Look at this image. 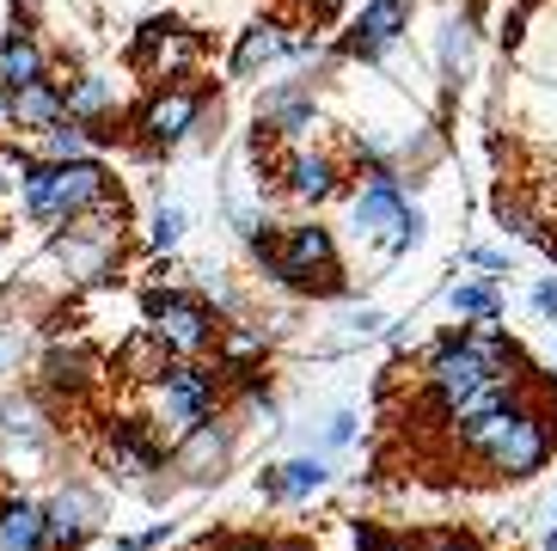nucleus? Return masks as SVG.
<instances>
[{
	"mask_svg": "<svg viewBox=\"0 0 557 551\" xmlns=\"http://www.w3.org/2000/svg\"><path fill=\"white\" fill-rule=\"evenodd\" d=\"M165 539H172V521H160V527H148V534H123L116 546L123 551H153V546H165Z\"/></svg>",
	"mask_w": 557,
	"mask_h": 551,
	"instance_id": "nucleus-31",
	"label": "nucleus"
},
{
	"mask_svg": "<svg viewBox=\"0 0 557 551\" xmlns=\"http://www.w3.org/2000/svg\"><path fill=\"white\" fill-rule=\"evenodd\" d=\"M44 527H50V546L55 551H74V546H86V539L104 527V503L86 485H67V490H55V497H50Z\"/></svg>",
	"mask_w": 557,
	"mask_h": 551,
	"instance_id": "nucleus-10",
	"label": "nucleus"
},
{
	"mask_svg": "<svg viewBox=\"0 0 557 551\" xmlns=\"http://www.w3.org/2000/svg\"><path fill=\"white\" fill-rule=\"evenodd\" d=\"M356 551H386V539H380L368 521H356Z\"/></svg>",
	"mask_w": 557,
	"mask_h": 551,
	"instance_id": "nucleus-34",
	"label": "nucleus"
},
{
	"mask_svg": "<svg viewBox=\"0 0 557 551\" xmlns=\"http://www.w3.org/2000/svg\"><path fill=\"white\" fill-rule=\"evenodd\" d=\"M239 551H300V546H258V539H246Z\"/></svg>",
	"mask_w": 557,
	"mask_h": 551,
	"instance_id": "nucleus-37",
	"label": "nucleus"
},
{
	"mask_svg": "<svg viewBox=\"0 0 557 551\" xmlns=\"http://www.w3.org/2000/svg\"><path fill=\"white\" fill-rule=\"evenodd\" d=\"M104 466H111L116 478H148V472L165 466V454L141 423H111V436H104Z\"/></svg>",
	"mask_w": 557,
	"mask_h": 551,
	"instance_id": "nucleus-14",
	"label": "nucleus"
},
{
	"mask_svg": "<svg viewBox=\"0 0 557 551\" xmlns=\"http://www.w3.org/2000/svg\"><path fill=\"white\" fill-rule=\"evenodd\" d=\"M227 454H233V436L221 423H197V429H184L178 448H172V472H184L190 485H214L221 472H227Z\"/></svg>",
	"mask_w": 557,
	"mask_h": 551,
	"instance_id": "nucleus-12",
	"label": "nucleus"
},
{
	"mask_svg": "<svg viewBox=\"0 0 557 551\" xmlns=\"http://www.w3.org/2000/svg\"><path fill=\"white\" fill-rule=\"evenodd\" d=\"M356 228L361 233H393V252H405V245H417V233H423V215L405 203L393 172H380V179L356 196Z\"/></svg>",
	"mask_w": 557,
	"mask_h": 551,
	"instance_id": "nucleus-7",
	"label": "nucleus"
},
{
	"mask_svg": "<svg viewBox=\"0 0 557 551\" xmlns=\"http://www.w3.org/2000/svg\"><path fill=\"white\" fill-rule=\"evenodd\" d=\"M288 56V37L276 32V25H251L246 37H239V49H233V81H258L270 62H282Z\"/></svg>",
	"mask_w": 557,
	"mask_h": 551,
	"instance_id": "nucleus-20",
	"label": "nucleus"
},
{
	"mask_svg": "<svg viewBox=\"0 0 557 551\" xmlns=\"http://www.w3.org/2000/svg\"><path fill=\"white\" fill-rule=\"evenodd\" d=\"M325 478H331V466L319 454H295V460H282L276 472H263V497H270V503H300V497H312Z\"/></svg>",
	"mask_w": 557,
	"mask_h": 551,
	"instance_id": "nucleus-17",
	"label": "nucleus"
},
{
	"mask_svg": "<svg viewBox=\"0 0 557 551\" xmlns=\"http://www.w3.org/2000/svg\"><path fill=\"white\" fill-rule=\"evenodd\" d=\"M337 7H344V0H312V13H337Z\"/></svg>",
	"mask_w": 557,
	"mask_h": 551,
	"instance_id": "nucleus-38",
	"label": "nucleus"
},
{
	"mask_svg": "<svg viewBox=\"0 0 557 551\" xmlns=\"http://www.w3.org/2000/svg\"><path fill=\"white\" fill-rule=\"evenodd\" d=\"M153 405H160V423L172 429V436H184V429H197V423H209L214 411H221V374L202 368V362H172V368L153 380Z\"/></svg>",
	"mask_w": 557,
	"mask_h": 551,
	"instance_id": "nucleus-4",
	"label": "nucleus"
},
{
	"mask_svg": "<svg viewBox=\"0 0 557 551\" xmlns=\"http://www.w3.org/2000/svg\"><path fill=\"white\" fill-rule=\"evenodd\" d=\"M454 313H466V319H496V313H503V294H496L491 282H459Z\"/></svg>",
	"mask_w": 557,
	"mask_h": 551,
	"instance_id": "nucleus-26",
	"label": "nucleus"
},
{
	"mask_svg": "<svg viewBox=\"0 0 557 551\" xmlns=\"http://www.w3.org/2000/svg\"><path fill=\"white\" fill-rule=\"evenodd\" d=\"M258 245V264L276 282L288 289H319V294H337V240L331 228H288L282 240H251Z\"/></svg>",
	"mask_w": 557,
	"mask_h": 551,
	"instance_id": "nucleus-3",
	"label": "nucleus"
},
{
	"mask_svg": "<svg viewBox=\"0 0 557 551\" xmlns=\"http://www.w3.org/2000/svg\"><path fill=\"white\" fill-rule=\"evenodd\" d=\"M454 436L466 454H478L491 472H503V478H527V472H540L552 460V429H545L540 411H527V405L484 411V417L459 423Z\"/></svg>",
	"mask_w": 557,
	"mask_h": 551,
	"instance_id": "nucleus-1",
	"label": "nucleus"
},
{
	"mask_svg": "<svg viewBox=\"0 0 557 551\" xmlns=\"http://www.w3.org/2000/svg\"><path fill=\"white\" fill-rule=\"evenodd\" d=\"M472 264H478V270H508L503 252H472Z\"/></svg>",
	"mask_w": 557,
	"mask_h": 551,
	"instance_id": "nucleus-35",
	"label": "nucleus"
},
{
	"mask_svg": "<svg viewBox=\"0 0 557 551\" xmlns=\"http://www.w3.org/2000/svg\"><path fill=\"white\" fill-rule=\"evenodd\" d=\"M190 56H197V37L184 32V25H172V19H148V25L135 32V44H129V62L141 68V74H153V81L184 74Z\"/></svg>",
	"mask_w": 557,
	"mask_h": 551,
	"instance_id": "nucleus-8",
	"label": "nucleus"
},
{
	"mask_svg": "<svg viewBox=\"0 0 557 551\" xmlns=\"http://www.w3.org/2000/svg\"><path fill=\"white\" fill-rule=\"evenodd\" d=\"M331 191H337V166H331L325 154H295V160H288V196L325 203Z\"/></svg>",
	"mask_w": 557,
	"mask_h": 551,
	"instance_id": "nucleus-22",
	"label": "nucleus"
},
{
	"mask_svg": "<svg viewBox=\"0 0 557 551\" xmlns=\"http://www.w3.org/2000/svg\"><path fill=\"white\" fill-rule=\"evenodd\" d=\"M214 356L233 374H251V362L263 356V331H214Z\"/></svg>",
	"mask_w": 557,
	"mask_h": 551,
	"instance_id": "nucleus-24",
	"label": "nucleus"
},
{
	"mask_svg": "<svg viewBox=\"0 0 557 551\" xmlns=\"http://www.w3.org/2000/svg\"><path fill=\"white\" fill-rule=\"evenodd\" d=\"M429 551H472V546H466V539H435Z\"/></svg>",
	"mask_w": 557,
	"mask_h": 551,
	"instance_id": "nucleus-36",
	"label": "nucleus"
},
{
	"mask_svg": "<svg viewBox=\"0 0 557 551\" xmlns=\"http://www.w3.org/2000/svg\"><path fill=\"white\" fill-rule=\"evenodd\" d=\"M496 221H503L508 233H521V240H540V245H545V233L533 228V215H527L521 203H508V196H496Z\"/></svg>",
	"mask_w": 557,
	"mask_h": 551,
	"instance_id": "nucleus-29",
	"label": "nucleus"
},
{
	"mask_svg": "<svg viewBox=\"0 0 557 551\" xmlns=\"http://www.w3.org/2000/svg\"><path fill=\"white\" fill-rule=\"evenodd\" d=\"M386 551H410V546H386Z\"/></svg>",
	"mask_w": 557,
	"mask_h": 551,
	"instance_id": "nucleus-41",
	"label": "nucleus"
},
{
	"mask_svg": "<svg viewBox=\"0 0 557 551\" xmlns=\"http://www.w3.org/2000/svg\"><path fill=\"white\" fill-rule=\"evenodd\" d=\"M116 368L129 374V380H160V374L172 368V350H165L148 325H141V331H129V343L116 350Z\"/></svg>",
	"mask_w": 557,
	"mask_h": 551,
	"instance_id": "nucleus-21",
	"label": "nucleus"
},
{
	"mask_svg": "<svg viewBox=\"0 0 557 551\" xmlns=\"http://www.w3.org/2000/svg\"><path fill=\"white\" fill-rule=\"evenodd\" d=\"M44 387L50 392H67V399H81L92 380H99V356L92 350H81V343H55V350H44Z\"/></svg>",
	"mask_w": 557,
	"mask_h": 551,
	"instance_id": "nucleus-16",
	"label": "nucleus"
},
{
	"mask_svg": "<svg viewBox=\"0 0 557 551\" xmlns=\"http://www.w3.org/2000/svg\"><path fill=\"white\" fill-rule=\"evenodd\" d=\"M545 551H557V527H552V534H545Z\"/></svg>",
	"mask_w": 557,
	"mask_h": 551,
	"instance_id": "nucleus-39",
	"label": "nucleus"
},
{
	"mask_svg": "<svg viewBox=\"0 0 557 551\" xmlns=\"http://www.w3.org/2000/svg\"><path fill=\"white\" fill-rule=\"evenodd\" d=\"M25 343H32V325H0V374H13L25 362Z\"/></svg>",
	"mask_w": 557,
	"mask_h": 551,
	"instance_id": "nucleus-28",
	"label": "nucleus"
},
{
	"mask_svg": "<svg viewBox=\"0 0 557 551\" xmlns=\"http://www.w3.org/2000/svg\"><path fill=\"white\" fill-rule=\"evenodd\" d=\"M491 380H508V368H496L491 356H478L472 343H466V331L442 338V350L429 356V399L442 411H454L459 399H472V392L491 387Z\"/></svg>",
	"mask_w": 557,
	"mask_h": 551,
	"instance_id": "nucleus-6",
	"label": "nucleus"
},
{
	"mask_svg": "<svg viewBox=\"0 0 557 551\" xmlns=\"http://www.w3.org/2000/svg\"><path fill=\"white\" fill-rule=\"evenodd\" d=\"M533 313H545V319H557V276L533 289Z\"/></svg>",
	"mask_w": 557,
	"mask_h": 551,
	"instance_id": "nucleus-33",
	"label": "nucleus"
},
{
	"mask_svg": "<svg viewBox=\"0 0 557 551\" xmlns=\"http://www.w3.org/2000/svg\"><path fill=\"white\" fill-rule=\"evenodd\" d=\"M258 130H276V135H307L312 130V93L300 81H282L276 93H263V105H258Z\"/></svg>",
	"mask_w": 557,
	"mask_h": 551,
	"instance_id": "nucleus-15",
	"label": "nucleus"
},
{
	"mask_svg": "<svg viewBox=\"0 0 557 551\" xmlns=\"http://www.w3.org/2000/svg\"><path fill=\"white\" fill-rule=\"evenodd\" d=\"M148 331L172 350V362H197L221 325L197 294H148Z\"/></svg>",
	"mask_w": 557,
	"mask_h": 551,
	"instance_id": "nucleus-5",
	"label": "nucleus"
},
{
	"mask_svg": "<svg viewBox=\"0 0 557 551\" xmlns=\"http://www.w3.org/2000/svg\"><path fill=\"white\" fill-rule=\"evenodd\" d=\"M18 196L32 221L67 228L74 215L99 209L111 196V172L99 160H18Z\"/></svg>",
	"mask_w": 557,
	"mask_h": 551,
	"instance_id": "nucleus-2",
	"label": "nucleus"
},
{
	"mask_svg": "<svg viewBox=\"0 0 557 551\" xmlns=\"http://www.w3.org/2000/svg\"><path fill=\"white\" fill-rule=\"evenodd\" d=\"M0 203H7V179H0Z\"/></svg>",
	"mask_w": 557,
	"mask_h": 551,
	"instance_id": "nucleus-40",
	"label": "nucleus"
},
{
	"mask_svg": "<svg viewBox=\"0 0 557 551\" xmlns=\"http://www.w3.org/2000/svg\"><path fill=\"white\" fill-rule=\"evenodd\" d=\"M202 123V93L197 86H165V93L148 98V111H141V142L148 147H178L184 135Z\"/></svg>",
	"mask_w": 557,
	"mask_h": 551,
	"instance_id": "nucleus-9",
	"label": "nucleus"
},
{
	"mask_svg": "<svg viewBox=\"0 0 557 551\" xmlns=\"http://www.w3.org/2000/svg\"><path fill=\"white\" fill-rule=\"evenodd\" d=\"M0 81L7 86H25V81H44V49L32 44V37L18 32H7V44H0Z\"/></svg>",
	"mask_w": 557,
	"mask_h": 551,
	"instance_id": "nucleus-23",
	"label": "nucleus"
},
{
	"mask_svg": "<svg viewBox=\"0 0 557 551\" xmlns=\"http://www.w3.org/2000/svg\"><path fill=\"white\" fill-rule=\"evenodd\" d=\"M0 551H50V527H44V509L13 497L0 503Z\"/></svg>",
	"mask_w": 557,
	"mask_h": 551,
	"instance_id": "nucleus-19",
	"label": "nucleus"
},
{
	"mask_svg": "<svg viewBox=\"0 0 557 551\" xmlns=\"http://www.w3.org/2000/svg\"><path fill=\"white\" fill-rule=\"evenodd\" d=\"M184 240V209H153V245H178Z\"/></svg>",
	"mask_w": 557,
	"mask_h": 551,
	"instance_id": "nucleus-30",
	"label": "nucleus"
},
{
	"mask_svg": "<svg viewBox=\"0 0 557 551\" xmlns=\"http://www.w3.org/2000/svg\"><path fill=\"white\" fill-rule=\"evenodd\" d=\"M349 436H356V417H349V411H337V417H331V429H325V448H344Z\"/></svg>",
	"mask_w": 557,
	"mask_h": 551,
	"instance_id": "nucleus-32",
	"label": "nucleus"
},
{
	"mask_svg": "<svg viewBox=\"0 0 557 551\" xmlns=\"http://www.w3.org/2000/svg\"><path fill=\"white\" fill-rule=\"evenodd\" d=\"M442 68H447V74L472 68V25H466V19H454V25H447V37H442Z\"/></svg>",
	"mask_w": 557,
	"mask_h": 551,
	"instance_id": "nucleus-27",
	"label": "nucleus"
},
{
	"mask_svg": "<svg viewBox=\"0 0 557 551\" xmlns=\"http://www.w3.org/2000/svg\"><path fill=\"white\" fill-rule=\"evenodd\" d=\"M0 111H7L13 130L50 135L55 123H67V98L55 81H25V86H7V93H0Z\"/></svg>",
	"mask_w": 557,
	"mask_h": 551,
	"instance_id": "nucleus-11",
	"label": "nucleus"
},
{
	"mask_svg": "<svg viewBox=\"0 0 557 551\" xmlns=\"http://www.w3.org/2000/svg\"><path fill=\"white\" fill-rule=\"evenodd\" d=\"M0 436L13 441V454H25V460L44 454V411H37V399L0 392Z\"/></svg>",
	"mask_w": 557,
	"mask_h": 551,
	"instance_id": "nucleus-18",
	"label": "nucleus"
},
{
	"mask_svg": "<svg viewBox=\"0 0 557 551\" xmlns=\"http://www.w3.org/2000/svg\"><path fill=\"white\" fill-rule=\"evenodd\" d=\"M405 37V0H368L356 19V32H349L344 56H356V62H380L386 49Z\"/></svg>",
	"mask_w": 557,
	"mask_h": 551,
	"instance_id": "nucleus-13",
	"label": "nucleus"
},
{
	"mask_svg": "<svg viewBox=\"0 0 557 551\" xmlns=\"http://www.w3.org/2000/svg\"><path fill=\"white\" fill-rule=\"evenodd\" d=\"M44 154H50V160H92V135H86L81 123H55V130L44 135Z\"/></svg>",
	"mask_w": 557,
	"mask_h": 551,
	"instance_id": "nucleus-25",
	"label": "nucleus"
}]
</instances>
